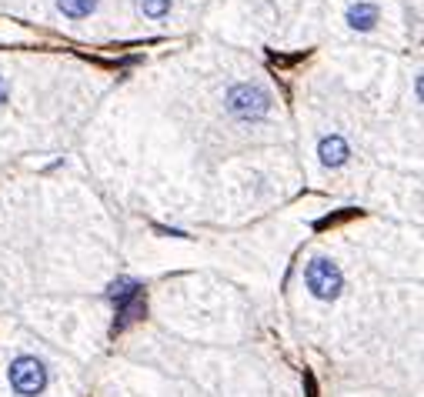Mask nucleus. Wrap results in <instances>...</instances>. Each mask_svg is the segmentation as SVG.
I'll return each instance as SVG.
<instances>
[{
	"label": "nucleus",
	"mask_w": 424,
	"mask_h": 397,
	"mask_svg": "<svg viewBox=\"0 0 424 397\" xmlns=\"http://www.w3.org/2000/svg\"><path fill=\"white\" fill-rule=\"evenodd\" d=\"M227 110L241 121H257L271 110V94L261 84H237L227 91Z\"/></svg>",
	"instance_id": "obj_1"
},
{
	"label": "nucleus",
	"mask_w": 424,
	"mask_h": 397,
	"mask_svg": "<svg viewBox=\"0 0 424 397\" xmlns=\"http://www.w3.org/2000/svg\"><path fill=\"white\" fill-rule=\"evenodd\" d=\"M304 280H307L311 294L321 300H334L341 294V284H344L341 267H338L334 261H327V257H314V261L304 267Z\"/></svg>",
	"instance_id": "obj_2"
},
{
	"label": "nucleus",
	"mask_w": 424,
	"mask_h": 397,
	"mask_svg": "<svg viewBox=\"0 0 424 397\" xmlns=\"http://www.w3.org/2000/svg\"><path fill=\"white\" fill-rule=\"evenodd\" d=\"M10 384L21 391V394H40L44 384H47V371L37 357H17L10 364Z\"/></svg>",
	"instance_id": "obj_3"
},
{
	"label": "nucleus",
	"mask_w": 424,
	"mask_h": 397,
	"mask_svg": "<svg viewBox=\"0 0 424 397\" xmlns=\"http://www.w3.org/2000/svg\"><path fill=\"white\" fill-rule=\"evenodd\" d=\"M318 157H321L325 167H341L351 157V150H348V144H344V137L331 134V137H325V141L318 144Z\"/></svg>",
	"instance_id": "obj_4"
},
{
	"label": "nucleus",
	"mask_w": 424,
	"mask_h": 397,
	"mask_svg": "<svg viewBox=\"0 0 424 397\" xmlns=\"http://www.w3.org/2000/svg\"><path fill=\"white\" fill-rule=\"evenodd\" d=\"M107 298L114 300V304H117V311H121V307H127V304L141 300L144 294H141V284H137V280H130V277H121V280H114V284H110Z\"/></svg>",
	"instance_id": "obj_5"
},
{
	"label": "nucleus",
	"mask_w": 424,
	"mask_h": 397,
	"mask_svg": "<svg viewBox=\"0 0 424 397\" xmlns=\"http://www.w3.org/2000/svg\"><path fill=\"white\" fill-rule=\"evenodd\" d=\"M348 24L354 27V30H371V27L377 24V7L368 3V0H357L348 10Z\"/></svg>",
	"instance_id": "obj_6"
},
{
	"label": "nucleus",
	"mask_w": 424,
	"mask_h": 397,
	"mask_svg": "<svg viewBox=\"0 0 424 397\" xmlns=\"http://www.w3.org/2000/svg\"><path fill=\"white\" fill-rule=\"evenodd\" d=\"M57 7H60L64 17L80 21V17H91V14L97 10V0H57Z\"/></svg>",
	"instance_id": "obj_7"
},
{
	"label": "nucleus",
	"mask_w": 424,
	"mask_h": 397,
	"mask_svg": "<svg viewBox=\"0 0 424 397\" xmlns=\"http://www.w3.org/2000/svg\"><path fill=\"white\" fill-rule=\"evenodd\" d=\"M141 10H144L148 17H167L171 0H141Z\"/></svg>",
	"instance_id": "obj_8"
},
{
	"label": "nucleus",
	"mask_w": 424,
	"mask_h": 397,
	"mask_svg": "<svg viewBox=\"0 0 424 397\" xmlns=\"http://www.w3.org/2000/svg\"><path fill=\"white\" fill-rule=\"evenodd\" d=\"M7 100V84H3V77H0V104Z\"/></svg>",
	"instance_id": "obj_9"
}]
</instances>
